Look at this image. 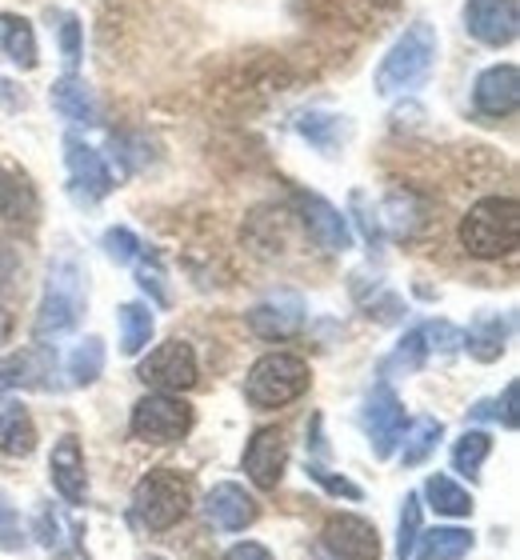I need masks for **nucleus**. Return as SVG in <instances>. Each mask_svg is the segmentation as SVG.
Returning <instances> with one entry per match:
<instances>
[{
    "label": "nucleus",
    "mask_w": 520,
    "mask_h": 560,
    "mask_svg": "<svg viewBox=\"0 0 520 560\" xmlns=\"http://www.w3.org/2000/svg\"><path fill=\"white\" fill-rule=\"evenodd\" d=\"M104 253H108V260H116V265H132V260L140 257V241L128 229H108L104 233Z\"/></svg>",
    "instance_id": "nucleus-32"
},
{
    "label": "nucleus",
    "mask_w": 520,
    "mask_h": 560,
    "mask_svg": "<svg viewBox=\"0 0 520 560\" xmlns=\"http://www.w3.org/2000/svg\"><path fill=\"white\" fill-rule=\"evenodd\" d=\"M65 161H69L72 185H77V197L84 200H101L113 192V173L108 164L101 161V152L93 144H84L81 137H65Z\"/></svg>",
    "instance_id": "nucleus-14"
},
{
    "label": "nucleus",
    "mask_w": 520,
    "mask_h": 560,
    "mask_svg": "<svg viewBox=\"0 0 520 560\" xmlns=\"http://www.w3.org/2000/svg\"><path fill=\"white\" fill-rule=\"evenodd\" d=\"M53 373H57V352L24 349L0 361V393H9V388H48Z\"/></svg>",
    "instance_id": "nucleus-18"
},
{
    "label": "nucleus",
    "mask_w": 520,
    "mask_h": 560,
    "mask_svg": "<svg viewBox=\"0 0 520 560\" xmlns=\"http://www.w3.org/2000/svg\"><path fill=\"white\" fill-rule=\"evenodd\" d=\"M309 477L316 480V485H324V489L333 492V497H348V501H360V489L353 485V480L345 477H333L324 465H309Z\"/></svg>",
    "instance_id": "nucleus-36"
},
{
    "label": "nucleus",
    "mask_w": 520,
    "mask_h": 560,
    "mask_svg": "<svg viewBox=\"0 0 520 560\" xmlns=\"http://www.w3.org/2000/svg\"><path fill=\"white\" fill-rule=\"evenodd\" d=\"M84 301H89V289H84V272L77 260H57L48 269L45 280V296H41V308H36L33 320V337L48 340V337H65L77 328V320L84 316Z\"/></svg>",
    "instance_id": "nucleus-2"
},
{
    "label": "nucleus",
    "mask_w": 520,
    "mask_h": 560,
    "mask_svg": "<svg viewBox=\"0 0 520 560\" xmlns=\"http://www.w3.org/2000/svg\"><path fill=\"white\" fill-rule=\"evenodd\" d=\"M488 453H493V436L488 432H464L461 441L452 444V468L473 480L481 472V465L488 460Z\"/></svg>",
    "instance_id": "nucleus-26"
},
{
    "label": "nucleus",
    "mask_w": 520,
    "mask_h": 560,
    "mask_svg": "<svg viewBox=\"0 0 520 560\" xmlns=\"http://www.w3.org/2000/svg\"><path fill=\"white\" fill-rule=\"evenodd\" d=\"M324 549L336 560H381V533L365 516H333L324 525Z\"/></svg>",
    "instance_id": "nucleus-11"
},
{
    "label": "nucleus",
    "mask_w": 520,
    "mask_h": 560,
    "mask_svg": "<svg viewBox=\"0 0 520 560\" xmlns=\"http://www.w3.org/2000/svg\"><path fill=\"white\" fill-rule=\"evenodd\" d=\"M128 429L137 441L149 444H176L185 441L188 429H193V405L173 393H149L145 400H137Z\"/></svg>",
    "instance_id": "nucleus-6"
},
{
    "label": "nucleus",
    "mask_w": 520,
    "mask_h": 560,
    "mask_svg": "<svg viewBox=\"0 0 520 560\" xmlns=\"http://www.w3.org/2000/svg\"><path fill=\"white\" fill-rule=\"evenodd\" d=\"M416 537H420V497L408 492L401 509V528H396V560H413Z\"/></svg>",
    "instance_id": "nucleus-30"
},
{
    "label": "nucleus",
    "mask_w": 520,
    "mask_h": 560,
    "mask_svg": "<svg viewBox=\"0 0 520 560\" xmlns=\"http://www.w3.org/2000/svg\"><path fill=\"white\" fill-rule=\"evenodd\" d=\"M36 448V424L33 417L12 405V400H0V453L4 456H28Z\"/></svg>",
    "instance_id": "nucleus-21"
},
{
    "label": "nucleus",
    "mask_w": 520,
    "mask_h": 560,
    "mask_svg": "<svg viewBox=\"0 0 520 560\" xmlns=\"http://www.w3.org/2000/svg\"><path fill=\"white\" fill-rule=\"evenodd\" d=\"M9 328H12V316L4 313V308H0V340L9 337Z\"/></svg>",
    "instance_id": "nucleus-43"
},
{
    "label": "nucleus",
    "mask_w": 520,
    "mask_h": 560,
    "mask_svg": "<svg viewBox=\"0 0 520 560\" xmlns=\"http://www.w3.org/2000/svg\"><path fill=\"white\" fill-rule=\"evenodd\" d=\"M60 48H65L69 72H77V65H81V21L77 16H69V21L60 24Z\"/></svg>",
    "instance_id": "nucleus-37"
},
{
    "label": "nucleus",
    "mask_w": 520,
    "mask_h": 560,
    "mask_svg": "<svg viewBox=\"0 0 520 560\" xmlns=\"http://www.w3.org/2000/svg\"><path fill=\"white\" fill-rule=\"evenodd\" d=\"M137 284L149 292V296L161 304V308L169 304V289H164V272H161V260H157V257H152L149 265H140V269H137Z\"/></svg>",
    "instance_id": "nucleus-34"
},
{
    "label": "nucleus",
    "mask_w": 520,
    "mask_h": 560,
    "mask_svg": "<svg viewBox=\"0 0 520 560\" xmlns=\"http://www.w3.org/2000/svg\"><path fill=\"white\" fill-rule=\"evenodd\" d=\"M244 472L256 489L273 492L285 477V465H289V448H285V432L280 429H256L249 448H244Z\"/></svg>",
    "instance_id": "nucleus-10"
},
{
    "label": "nucleus",
    "mask_w": 520,
    "mask_h": 560,
    "mask_svg": "<svg viewBox=\"0 0 520 560\" xmlns=\"http://www.w3.org/2000/svg\"><path fill=\"white\" fill-rule=\"evenodd\" d=\"M420 332H425V340H432L428 349L452 352V349H461L464 345V332L457 325H449V320H432V325H425Z\"/></svg>",
    "instance_id": "nucleus-33"
},
{
    "label": "nucleus",
    "mask_w": 520,
    "mask_h": 560,
    "mask_svg": "<svg viewBox=\"0 0 520 560\" xmlns=\"http://www.w3.org/2000/svg\"><path fill=\"white\" fill-rule=\"evenodd\" d=\"M444 436V424L432 417H420L408 429V441H405V453H401V460H405V468H416V465H425L428 453L437 448V441Z\"/></svg>",
    "instance_id": "nucleus-28"
},
{
    "label": "nucleus",
    "mask_w": 520,
    "mask_h": 560,
    "mask_svg": "<svg viewBox=\"0 0 520 560\" xmlns=\"http://www.w3.org/2000/svg\"><path fill=\"white\" fill-rule=\"evenodd\" d=\"M301 325H304V301L292 296V292H277V296L261 301L249 313V328L265 340H289L292 332H301Z\"/></svg>",
    "instance_id": "nucleus-15"
},
{
    "label": "nucleus",
    "mask_w": 520,
    "mask_h": 560,
    "mask_svg": "<svg viewBox=\"0 0 520 560\" xmlns=\"http://www.w3.org/2000/svg\"><path fill=\"white\" fill-rule=\"evenodd\" d=\"M365 429H369V444L377 460H389L396 441L405 436V405L396 400V393L384 381L372 388L369 405H365Z\"/></svg>",
    "instance_id": "nucleus-8"
},
{
    "label": "nucleus",
    "mask_w": 520,
    "mask_h": 560,
    "mask_svg": "<svg viewBox=\"0 0 520 560\" xmlns=\"http://www.w3.org/2000/svg\"><path fill=\"white\" fill-rule=\"evenodd\" d=\"M517 393H520V388H517V381H509V385H505V400H500V405H497V412H493V417H497V420H505V429H517Z\"/></svg>",
    "instance_id": "nucleus-40"
},
{
    "label": "nucleus",
    "mask_w": 520,
    "mask_h": 560,
    "mask_svg": "<svg viewBox=\"0 0 520 560\" xmlns=\"http://www.w3.org/2000/svg\"><path fill=\"white\" fill-rule=\"evenodd\" d=\"M473 105L485 117H512L520 105V72L517 65H493L476 77L473 84Z\"/></svg>",
    "instance_id": "nucleus-13"
},
{
    "label": "nucleus",
    "mask_w": 520,
    "mask_h": 560,
    "mask_svg": "<svg viewBox=\"0 0 520 560\" xmlns=\"http://www.w3.org/2000/svg\"><path fill=\"white\" fill-rule=\"evenodd\" d=\"M416 540H420L416 560H461L464 552L473 549L469 528H432V533H420Z\"/></svg>",
    "instance_id": "nucleus-23"
},
{
    "label": "nucleus",
    "mask_w": 520,
    "mask_h": 560,
    "mask_svg": "<svg viewBox=\"0 0 520 560\" xmlns=\"http://www.w3.org/2000/svg\"><path fill=\"white\" fill-rule=\"evenodd\" d=\"M16 209H21V180L9 168H0V217H9Z\"/></svg>",
    "instance_id": "nucleus-39"
},
{
    "label": "nucleus",
    "mask_w": 520,
    "mask_h": 560,
    "mask_svg": "<svg viewBox=\"0 0 520 560\" xmlns=\"http://www.w3.org/2000/svg\"><path fill=\"white\" fill-rule=\"evenodd\" d=\"M48 477L57 485V492L69 504H84L89 497V472H84V453L77 436H60L53 456H48Z\"/></svg>",
    "instance_id": "nucleus-16"
},
{
    "label": "nucleus",
    "mask_w": 520,
    "mask_h": 560,
    "mask_svg": "<svg viewBox=\"0 0 520 560\" xmlns=\"http://www.w3.org/2000/svg\"><path fill=\"white\" fill-rule=\"evenodd\" d=\"M0 40H4V52L16 69H36V36H33V24L16 16V12H4L0 16Z\"/></svg>",
    "instance_id": "nucleus-22"
},
{
    "label": "nucleus",
    "mask_w": 520,
    "mask_h": 560,
    "mask_svg": "<svg viewBox=\"0 0 520 560\" xmlns=\"http://www.w3.org/2000/svg\"><path fill=\"white\" fill-rule=\"evenodd\" d=\"M461 245L469 257L497 260L520 245V205L512 197H485L464 212Z\"/></svg>",
    "instance_id": "nucleus-1"
},
{
    "label": "nucleus",
    "mask_w": 520,
    "mask_h": 560,
    "mask_svg": "<svg viewBox=\"0 0 520 560\" xmlns=\"http://www.w3.org/2000/svg\"><path fill=\"white\" fill-rule=\"evenodd\" d=\"M348 125H340V117H321V113H312V117L301 120V137H309L312 144L321 152H333L340 140H345Z\"/></svg>",
    "instance_id": "nucleus-29"
},
{
    "label": "nucleus",
    "mask_w": 520,
    "mask_h": 560,
    "mask_svg": "<svg viewBox=\"0 0 520 560\" xmlns=\"http://www.w3.org/2000/svg\"><path fill=\"white\" fill-rule=\"evenodd\" d=\"M152 340V313L149 304H125L120 308V352L125 357H140V352L149 349Z\"/></svg>",
    "instance_id": "nucleus-25"
},
{
    "label": "nucleus",
    "mask_w": 520,
    "mask_h": 560,
    "mask_svg": "<svg viewBox=\"0 0 520 560\" xmlns=\"http://www.w3.org/2000/svg\"><path fill=\"white\" fill-rule=\"evenodd\" d=\"M425 497L440 516H469L473 513V497H469V492H464L452 477H444V472H432V477L425 480Z\"/></svg>",
    "instance_id": "nucleus-24"
},
{
    "label": "nucleus",
    "mask_w": 520,
    "mask_h": 560,
    "mask_svg": "<svg viewBox=\"0 0 520 560\" xmlns=\"http://www.w3.org/2000/svg\"><path fill=\"white\" fill-rule=\"evenodd\" d=\"M309 364L292 352H268L249 369V381H244V397L253 400L256 409H280L289 400L304 397L309 393Z\"/></svg>",
    "instance_id": "nucleus-5"
},
{
    "label": "nucleus",
    "mask_w": 520,
    "mask_h": 560,
    "mask_svg": "<svg viewBox=\"0 0 520 560\" xmlns=\"http://www.w3.org/2000/svg\"><path fill=\"white\" fill-rule=\"evenodd\" d=\"M188 509H193V485L176 468H152V472H145L137 480V489H132V513L152 533L181 525L188 516Z\"/></svg>",
    "instance_id": "nucleus-4"
},
{
    "label": "nucleus",
    "mask_w": 520,
    "mask_h": 560,
    "mask_svg": "<svg viewBox=\"0 0 520 560\" xmlns=\"http://www.w3.org/2000/svg\"><path fill=\"white\" fill-rule=\"evenodd\" d=\"M297 205H301V221L309 229V236L324 253H348L353 248V229L340 217V209H333L324 197L316 192H297Z\"/></svg>",
    "instance_id": "nucleus-12"
},
{
    "label": "nucleus",
    "mask_w": 520,
    "mask_h": 560,
    "mask_svg": "<svg viewBox=\"0 0 520 560\" xmlns=\"http://www.w3.org/2000/svg\"><path fill=\"white\" fill-rule=\"evenodd\" d=\"M137 376L157 393H185L197 385V352L185 340H164L161 349H152L140 361Z\"/></svg>",
    "instance_id": "nucleus-7"
},
{
    "label": "nucleus",
    "mask_w": 520,
    "mask_h": 560,
    "mask_svg": "<svg viewBox=\"0 0 520 560\" xmlns=\"http://www.w3.org/2000/svg\"><path fill=\"white\" fill-rule=\"evenodd\" d=\"M12 272H16V257L9 253V245H0V284H9Z\"/></svg>",
    "instance_id": "nucleus-42"
},
{
    "label": "nucleus",
    "mask_w": 520,
    "mask_h": 560,
    "mask_svg": "<svg viewBox=\"0 0 520 560\" xmlns=\"http://www.w3.org/2000/svg\"><path fill=\"white\" fill-rule=\"evenodd\" d=\"M104 373V340L101 337H84L69 357V376L72 385H93L96 376Z\"/></svg>",
    "instance_id": "nucleus-27"
},
{
    "label": "nucleus",
    "mask_w": 520,
    "mask_h": 560,
    "mask_svg": "<svg viewBox=\"0 0 520 560\" xmlns=\"http://www.w3.org/2000/svg\"><path fill=\"white\" fill-rule=\"evenodd\" d=\"M428 357V340L420 328H413V332H405V340L396 345V352L384 361V373H393V369H405V373H416L420 364H425Z\"/></svg>",
    "instance_id": "nucleus-31"
},
{
    "label": "nucleus",
    "mask_w": 520,
    "mask_h": 560,
    "mask_svg": "<svg viewBox=\"0 0 520 560\" xmlns=\"http://www.w3.org/2000/svg\"><path fill=\"white\" fill-rule=\"evenodd\" d=\"M353 209L360 212L357 221H360V233H365V241H369V245L377 248V245H381V217L365 209V192H353Z\"/></svg>",
    "instance_id": "nucleus-38"
},
{
    "label": "nucleus",
    "mask_w": 520,
    "mask_h": 560,
    "mask_svg": "<svg viewBox=\"0 0 520 560\" xmlns=\"http://www.w3.org/2000/svg\"><path fill=\"white\" fill-rule=\"evenodd\" d=\"M0 549H24V533H21V521H16V513H12V504L0 497Z\"/></svg>",
    "instance_id": "nucleus-35"
},
{
    "label": "nucleus",
    "mask_w": 520,
    "mask_h": 560,
    "mask_svg": "<svg viewBox=\"0 0 520 560\" xmlns=\"http://www.w3.org/2000/svg\"><path fill=\"white\" fill-rule=\"evenodd\" d=\"M205 516H208V525L224 528V533H241V528H249L256 521V501L241 485L224 480V485H217V489L205 497Z\"/></svg>",
    "instance_id": "nucleus-17"
},
{
    "label": "nucleus",
    "mask_w": 520,
    "mask_h": 560,
    "mask_svg": "<svg viewBox=\"0 0 520 560\" xmlns=\"http://www.w3.org/2000/svg\"><path fill=\"white\" fill-rule=\"evenodd\" d=\"M224 560H273V552L265 545H256V540H241V545H232L224 552Z\"/></svg>",
    "instance_id": "nucleus-41"
},
{
    "label": "nucleus",
    "mask_w": 520,
    "mask_h": 560,
    "mask_svg": "<svg viewBox=\"0 0 520 560\" xmlns=\"http://www.w3.org/2000/svg\"><path fill=\"white\" fill-rule=\"evenodd\" d=\"M517 0H469L464 4V28L473 40L488 48H505L517 40Z\"/></svg>",
    "instance_id": "nucleus-9"
},
{
    "label": "nucleus",
    "mask_w": 520,
    "mask_h": 560,
    "mask_svg": "<svg viewBox=\"0 0 520 560\" xmlns=\"http://www.w3.org/2000/svg\"><path fill=\"white\" fill-rule=\"evenodd\" d=\"M432 65H437V28L420 21L413 28H405V36L381 60V69H377V93L396 96V93H408V89H420L428 81Z\"/></svg>",
    "instance_id": "nucleus-3"
},
{
    "label": "nucleus",
    "mask_w": 520,
    "mask_h": 560,
    "mask_svg": "<svg viewBox=\"0 0 520 560\" xmlns=\"http://www.w3.org/2000/svg\"><path fill=\"white\" fill-rule=\"evenodd\" d=\"M509 332H512L509 313H481L473 320V328L464 332V349H469L473 361L493 364V361H500V352L509 345Z\"/></svg>",
    "instance_id": "nucleus-19"
},
{
    "label": "nucleus",
    "mask_w": 520,
    "mask_h": 560,
    "mask_svg": "<svg viewBox=\"0 0 520 560\" xmlns=\"http://www.w3.org/2000/svg\"><path fill=\"white\" fill-rule=\"evenodd\" d=\"M48 101H53V108H57L65 120H72V125H101V108H96L93 89H89L84 81H77L72 72L53 84Z\"/></svg>",
    "instance_id": "nucleus-20"
}]
</instances>
